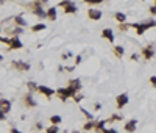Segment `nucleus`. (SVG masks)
Listing matches in <instances>:
<instances>
[{"mask_svg":"<svg viewBox=\"0 0 156 133\" xmlns=\"http://www.w3.org/2000/svg\"><path fill=\"white\" fill-rule=\"evenodd\" d=\"M80 83H81V82L77 78V80H70L67 88H59V89L56 91L58 96H59V99H61V100H66V99H69V97H75V92L81 88Z\"/></svg>","mask_w":156,"mask_h":133,"instance_id":"nucleus-1","label":"nucleus"},{"mask_svg":"<svg viewBox=\"0 0 156 133\" xmlns=\"http://www.w3.org/2000/svg\"><path fill=\"white\" fill-rule=\"evenodd\" d=\"M131 27H134L137 34H142L147 28H150V27H156V22L154 21H150V22H147V24H133Z\"/></svg>","mask_w":156,"mask_h":133,"instance_id":"nucleus-2","label":"nucleus"},{"mask_svg":"<svg viewBox=\"0 0 156 133\" xmlns=\"http://www.w3.org/2000/svg\"><path fill=\"white\" fill-rule=\"evenodd\" d=\"M59 6L64 8V11L72 14V13H77V6L73 5L72 2H67V0H64V2H59Z\"/></svg>","mask_w":156,"mask_h":133,"instance_id":"nucleus-3","label":"nucleus"},{"mask_svg":"<svg viewBox=\"0 0 156 133\" xmlns=\"http://www.w3.org/2000/svg\"><path fill=\"white\" fill-rule=\"evenodd\" d=\"M88 17L92 21H100L102 19V11L95 10V8H91V10H88Z\"/></svg>","mask_w":156,"mask_h":133,"instance_id":"nucleus-4","label":"nucleus"},{"mask_svg":"<svg viewBox=\"0 0 156 133\" xmlns=\"http://www.w3.org/2000/svg\"><path fill=\"white\" fill-rule=\"evenodd\" d=\"M10 110H11V102L8 99H0V111L6 114Z\"/></svg>","mask_w":156,"mask_h":133,"instance_id":"nucleus-5","label":"nucleus"},{"mask_svg":"<svg viewBox=\"0 0 156 133\" xmlns=\"http://www.w3.org/2000/svg\"><path fill=\"white\" fill-rule=\"evenodd\" d=\"M11 66H13L14 69H17V70H28V69H30V64L24 63V61H13Z\"/></svg>","mask_w":156,"mask_h":133,"instance_id":"nucleus-6","label":"nucleus"},{"mask_svg":"<svg viewBox=\"0 0 156 133\" xmlns=\"http://www.w3.org/2000/svg\"><path fill=\"white\" fill-rule=\"evenodd\" d=\"M126 103H128V96H126V94L117 96V108H123Z\"/></svg>","mask_w":156,"mask_h":133,"instance_id":"nucleus-7","label":"nucleus"},{"mask_svg":"<svg viewBox=\"0 0 156 133\" xmlns=\"http://www.w3.org/2000/svg\"><path fill=\"white\" fill-rule=\"evenodd\" d=\"M38 92H41V94H44L45 97H50L55 91L52 89V88H47V86H44V85H41L39 88H38Z\"/></svg>","mask_w":156,"mask_h":133,"instance_id":"nucleus-8","label":"nucleus"},{"mask_svg":"<svg viewBox=\"0 0 156 133\" xmlns=\"http://www.w3.org/2000/svg\"><path fill=\"white\" fill-rule=\"evenodd\" d=\"M24 103H25V106H30V108L36 106V100L33 99V96H31V94H27V96L24 97Z\"/></svg>","mask_w":156,"mask_h":133,"instance_id":"nucleus-9","label":"nucleus"},{"mask_svg":"<svg viewBox=\"0 0 156 133\" xmlns=\"http://www.w3.org/2000/svg\"><path fill=\"white\" fill-rule=\"evenodd\" d=\"M136 127H137V121L131 119L130 122H126V124H125V131H128V133H133V131L136 130Z\"/></svg>","mask_w":156,"mask_h":133,"instance_id":"nucleus-10","label":"nucleus"},{"mask_svg":"<svg viewBox=\"0 0 156 133\" xmlns=\"http://www.w3.org/2000/svg\"><path fill=\"white\" fill-rule=\"evenodd\" d=\"M8 44H10L13 49H22V42L19 41V38H17V36H14V38H11V39H8Z\"/></svg>","mask_w":156,"mask_h":133,"instance_id":"nucleus-11","label":"nucleus"},{"mask_svg":"<svg viewBox=\"0 0 156 133\" xmlns=\"http://www.w3.org/2000/svg\"><path fill=\"white\" fill-rule=\"evenodd\" d=\"M102 34H103V38H106L108 41H114V34H113V30L111 28H105L103 31H102Z\"/></svg>","mask_w":156,"mask_h":133,"instance_id":"nucleus-12","label":"nucleus"},{"mask_svg":"<svg viewBox=\"0 0 156 133\" xmlns=\"http://www.w3.org/2000/svg\"><path fill=\"white\" fill-rule=\"evenodd\" d=\"M153 55H154V49H153L151 46H148V47L144 49V57H145V60H150Z\"/></svg>","mask_w":156,"mask_h":133,"instance_id":"nucleus-13","label":"nucleus"},{"mask_svg":"<svg viewBox=\"0 0 156 133\" xmlns=\"http://www.w3.org/2000/svg\"><path fill=\"white\" fill-rule=\"evenodd\" d=\"M13 21H14L17 25H21V27H27V22H25V19H24L22 16H14Z\"/></svg>","mask_w":156,"mask_h":133,"instance_id":"nucleus-14","label":"nucleus"},{"mask_svg":"<svg viewBox=\"0 0 156 133\" xmlns=\"http://www.w3.org/2000/svg\"><path fill=\"white\" fill-rule=\"evenodd\" d=\"M47 17L50 21H56V8H50V10H47Z\"/></svg>","mask_w":156,"mask_h":133,"instance_id":"nucleus-15","label":"nucleus"},{"mask_svg":"<svg viewBox=\"0 0 156 133\" xmlns=\"http://www.w3.org/2000/svg\"><path fill=\"white\" fill-rule=\"evenodd\" d=\"M123 52H125V50H123L122 46H116V47H114V53H116L117 58H122V57H123Z\"/></svg>","mask_w":156,"mask_h":133,"instance_id":"nucleus-16","label":"nucleus"},{"mask_svg":"<svg viewBox=\"0 0 156 133\" xmlns=\"http://www.w3.org/2000/svg\"><path fill=\"white\" fill-rule=\"evenodd\" d=\"M114 17H116V19H117L119 22H120V24H123V22L126 21V16H125L123 13H116V14H114Z\"/></svg>","mask_w":156,"mask_h":133,"instance_id":"nucleus-17","label":"nucleus"},{"mask_svg":"<svg viewBox=\"0 0 156 133\" xmlns=\"http://www.w3.org/2000/svg\"><path fill=\"white\" fill-rule=\"evenodd\" d=\"M105 122H106V121H98V122H95V130H97V131H103V130H105Z\"/></svg>","mask_w":156,"mask_h":133,"instance_id":"nucleus-18","label":"nucleus"},{"mask_svg":"<svg viewBox=\"0 0 156 133\" xmlns=\"http://www.w3.org/2000/svg\"><path fill=\"white\" fill-rule=\"evenodd\" d=\"M50 122L53 124V125H58V124L62 122V119H61V116H52V118H50Z\"/></svg>","mask_w":156,"mask_h":133,"instance_id":"nucleus-19","label":"nucleus"},{"mask_svg":"<svg viewBox=\"0 0 156 133\" xmlns=\"http://www.w3.org/2000/svg\"><path fill=\"white\" fill-rule=\"evenodd\" d=\"M44 28H45V25H44V24H36V25H33V27H31V30H33V31H41V30H44Z\"/></svg>","mask_w":156,"mask_h":133,"instance_id":"nucleus-20","label":"nucleus"},{"mask_svg":"<svg viewBox=\"0 0 156 133\" xmlns=\"http://www.w3.org/2000/svg\"><path fill=\"white\" fill-rule=\"evenodd\" d=\"M27 86H28V89L33 92V91H38V85H36V83H33V82H28V83H27Z\"/></svg>","mask_w":156,"mask_h":133,"instance_id":"nucleus-21","label":"nucleus"},{"mask_svg":"<svg viewBox=\"0 0 156 133\" xmlns=\"http://www.w3.org/2000/svg\"><path fill=\"white\" fill-rule=\"evenodd\" d=\"M58 131H59L58 125H50V127L47 128V133H58Z\"/></svg>","mask_w":156,"mask_h":133,"instance_id":"nucleus-22","label":"nucleus"},{"mask_svg":"<svg viewBox=\"0 0 156 133\" xmlns=\"http://www.w3.org/2000/svg\"><path fill=\"white\" fill-rule=\"evenodd\" d=\"M113 121H122V116H119V114H113V116L109 118V121H106V122H113Z\"/></svg>","mask_w":156,"mask_h":133,"instance_id":"nucleus-23","label":"nucleus"},{"mask_svg":"<svg viewBox=\"0 0 156 133\" xmlns=\"http://www.w3.org/2000/svg\"><path fill=\"white\" fill-rule=\"evenodd\" d=\"M91 128H95V122H88V124H84V130H91Z\"/></svg>","mask_w":156,"mask_h":133,"instance_id":"nucleus-24","label":"nucleus"},{"mask_svg":"<svg viewBox=\"0 0 156 133\" xmlns=\"http://www.w3.org/2000/svg\"><path fill=\"white\" fill-rule=\"evenodd\" d=\"M119 28H120L122 31H123V30L126 31V30H128V25H126V24H120V25H119Z\"/></svg>","mask_w":156,"mask_h":133,"instance_id":"nucleus-25","label":"nucleus"},{"mask_svg":"<svg viewBox=\"0 0 156 133\" xmlns=\"http://www.w3.org/2000/svg\"><path fill=\"white\" fill-rule=\"evenodd\" d=\"M73 99H75V102H81L83 100V96H77V97H73Z\"/></svg>","mask_w":156,"mask_h":133,"instance_id":"nucleus-26","label":"nucleus"},{"mask_svg":"<svg viewBox=\"0 0 156 133\" xmlns=\"http://www.w3.org/2000/svg\"><path fill=\"white\" fill-rule=\"evenodd\" d=\"M150 82L153 83V86L156 88V77H150Z\"/></svg>","mask_w":156,"mask_h":133,"instance_id":"nucleus-27","label":"nucleus"},{"mask_svg":"<svg viewBox=\"0 0 156 133\" xmlns=\"http://www.w3.org/2000/svg\"><path fill=\"white\" fill-rule=\"evenodd\" d=\"M103 133H117V130L111 128V130H103Z\"/></svg>","mask_w":156,"mask_h":133,"instance_id":"nucleus-28","label":"nucleus"},{"mask_svg":"<svg viewBox=\"0 0 156 133\" xmlns=\"http://www.w3.org/2000/svg\"><path fill=\"white\" fill-rule=\"evenodd\" d=\"M150 11H151V14H156V5L150 8Z\"/></svg>","mask_w":156,"mask_h":133,"instance_id":"nucleus-29","label":"nucleus"},{"mask_svg":"<svg viewBox=\"0 0 156 133\" xmlns=\"http://www.w3.org/2000/svg\"><path fill=\"white\" fill-rule=\"evenodd\" d=\"M6 116H5V113H2V111H0V121H3Z\"/></svg>","mask_w":156,"mask_h":133,"instance_id":"nucleus-30","label":"nucleus"},{"mask_svg":"<svg viewBox=\"0 0 156 133\" xmlns=\"http://www.w3.org/2000/svg\"><path fill=\"white\" fill-rule=\"evenodd\" d=\"M94 108H95V110H100V108H102V105H100V103H95Z\"/></svg>","mask_w":156,"mask_h":133,"instance_id":"nucleus-31","label":"nucleus"},{"mask_svg":"<svg viewBox=\"0 0 156 133\" xmlns=\"http://www.w3.org/2000/svg\"><path fill=\"white\" fill-rule=\"evenodd\" d=\"M81 63V57H77V61H75V64H80Z\"/></svg>","mask_w":156,"mask_h":133,"instance_id":"nucleus-32","label":"nucleus"},{"mask_svg":"<svg viewBox=\"0 0 156 133\" xmlns=\"http://www.w3.org/2000/svg\"><path fill=\"white\" fill-rule=\"evenodd\" d=\"M11 133H21V131L17 130V128H11Z\"/></svg>","mask_w":156,"mask_h":133,"instance_id":"nucleus-33","label":"nucleus"},{"mask_svg":"<svg viewBox=\"0 0 156 133\" xmlns=\"http://www.w3.org/2000/svg\"><path fill=\"white\" fill-rule=\"evenodd\" d=\"M0 5H3V2H2V0H0Z\"/></svg>","mask_w":156,"mask_h":133,"instance_id":"nucleus-34","label":"nucleus"},{"mask_svg":"<svg viewBox=\"0 0 156 133\" xmlns=\"http://www.w3.org/2000/svg\"><path fill=\"white\" fill-rule=\"evenodd\" d=\"M73 133H81V131H73Z\"/></svg>","mask_w":156,"mask_h":133,"instance_id":"nucleus-35","label":"nucleus"},{"mask_svg":"<svg viewBox=\"0 0 156 133\" xmlns=\"http://www.w3.org/2000/svg\"><path fill=\"white\" fill-rule=\"evenodd\" d=\"M0 61H2V55H0Z\"/></svg>","mask_w":156,"mask_h":133,"instance_id":"nucleus-36","label":"nucleus"}]
</instances>
